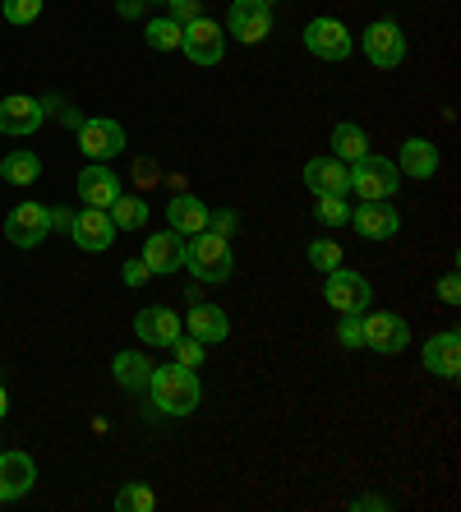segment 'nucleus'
I'll use <instances>...</instances> for the list:
<instances>
[{
  "instance_id": "6ab92c4d",
  "label": "nucleus",
  "mask_w": 461,
  "mask_h": 512,
  "mask_svg": "<svg viewBox=\"0 0 461 512\" xmlns=\"http://www.w3.org/2000/svg\"><path fill=\"white\" fill-rule=\"evenodd\" d=\"M420 360H425V370L438 374V379H457V370H461V337H457V328H443V333L429 337L425 351H420Z\"/></svg>"
},
{
  "instance_id": "dca6fc26",
  "label": "nucleus",
  "mask_w": 461,
  "mask_h": 512,
  "mask_svg": "<svg viewBox=\"0 0 461 512\" xmlns=\"http://www.w3.org/2000/svg\"><path fill=\"white\" fill-rule=\"evenodd\" d=\"M37 485V462L28 453H5L0 448V503H14V499H24L28 489Z\"/></svg>"
},
{
  "instance_id": "c03bdc74",
  "label": "nucleus",
  "mask_w": 461,
  "mask_h": 512,
  "mask_svg": "<svg viewBox=\"0 0 461 512\" xmlns=\"http://www.w3.org/2000/svg\"><path fill=\"white\" fill-rule=\"evenodd\" d=\"M263 5H277V0H263Z\"/></svg>"
},
{
  "instance_id": "c756f323",
  "label": "nucleus",
  "mask_w": 461,
  "mask_h": 512,
  "mask_svg": "<svg viewBox=\"0 0 461 512\" xmlns=\"http://www.w3.org/2000/svg\"><path fill=\"white\" fill-rule=\"evenodd\" d=\"M153 508H157V494L148 485H139V480L116 494V512H153Z\"/></svg>"
},
{
  "instance_id": "c9c22d12",
  "label": "nucleus",
  "mask_w": 461,
  "mask_h": 512,
  "mask_svg": "<svg viewBox=\"0 0 461 512\" xmlns=\"http://www.w3.org/2000/svg\"><path fill=\"white\" fill-rule=\"evenodd\" d=\"M148 5H166V10H171V19H176L180 28L185 24H194V19H199V0H148Z\"/></svg>"
},
{
  "instance_id": "423d86ee",
  "label": "nucleus",
  "mask_w": 461,
  "mask_h": 512,
  "mask_svg": "<svg viewBox=\"0 0 461 512\" xmlns=\"http://www.w3.org/2000/svg\"><path fill=\"white\" fill-rule=\"evenodd\" d=\"M323 300H328L337 314H365L374 291H369V277H360L355 268H332L328 286H323Z\"/></svg>"
},
{
  "instance_id": "f257e3e1",
  "label": "nucleus",
  "mask_w": 461,
  "mask_h": 512,
  "mask_svg": "<svg viewBox=\"0 0 461 512\" xmlns=\"http://www.w3.org/2000/svg\"><path fill=\"white\" fill-rule=\"evenodd\" d=\"M148 397H153V406L162 416H190L203 402V383L190 365H153Z\"/></svg>"
},
{
  "instance_id": "1a4fd4ad",
  "label": "nucleus",
  "mask_w": 461,
  "mask_h": 512,
  "mask_svg": "<svg viewBox=\"0 0 461 512\" xmlns=\"http://www.w3.org/2000/svg\"><path fill=\"white\" fill-rule=\"evenodd\" d=\"M226 33L240 37L245 47L268 42V33H272V5H263V0H231V10H226Z\"/></svg>"
},
{
  "instance_id": "f8f14e48",
  "label": "nucleus",
  "mask_w": 461,
  "mask_h": 512,
  "mask_svg": "<svg viewBox=\"0 0 461 512\" xmlns=\"http://www.w3.org/2000/svg\"><path fill=\"white\" fill-rule=\"evenodd\" d=\"M365 323V346L369 351H379V356H397V351H406V342H411V328H406L402 314L392 310H374Z\"/></svg>"
},
{
  "instance_id": "5701e85b",
  "label": "nucleus",
  "mask_w": 461,
  "mask_h": 512,
  "mask_svg": "<svg viewBox=\"0 0 461 512\" xmlns=\"http://www.w3.org/2000/svg\"><path fill=\"white\" fill-rule=\"evenodd\" d=\"M143 263H148V268H153V277L157 273H176L180 268V236L176 231H153V236L143 240V254H139Z\"/></svg>"
},
{
  "instance_id": "e433bc0d",
  "label": "nucleus",
  "mask_w": 461,
  "mask_h": 512,
  "mask_svg": "<svg viewBox=\"0 0 461 512\" xmlns=\"http://www.w3.org/2000/svg\"><path fill=\"white\" fill-rule=\"evenodd\" d=\"M208 231H213V236H222V240H231L240 231V217L231 213V208H217V213H208Z\"/></svg>"
},
{
  "instance_id": "ea45409f",
  "label": "nucleus",
  "mask_w": 461,
  "mask_h": 512,
  "mask_svg": "<svg viewBox=\"0 0 461 512\" xmlns=\"http://www.w3.org/2000/svg\"><path fill=\"white\" fill-rule=\"evenodd\" d=\"M392 503L388 499H379V494H355L351 499V512H388Z\"/></svg>"
},
{
  "instance_id": "7c9ffc66",
  "label": "nucleus",
  "mask_w": 461,
  "mask_h": 512,
  "mask_svg": "<svg viewBox=\"0 0 461 512\" xmlns=\"http://www.w3.org/2000/svg\"><path fill=\"white\" fill-rule=\"evenodd\" d=\"M171 351H176V365H190V370H203V356H208V346L190 333H180L176 342H171Z\"/></svg>"
},
{
  "instance_id": "79ce46f5",
  "label": "nucleus",
  "mask_w": 461,
  "mask_h": 512,
  "mask_svg": "<svg viewBox=\"0 0 461 512\" xmlns=\"http://www.w3.org/2000/svg\"><path fill=\"white\" fill-rule=\"evenodd\" d=\"M143 5H148V0H120L116 10H120V19H134V14H143Z\"/></svg>"
},
{
  "instance_id": "b1692460",
  "label": "nucleus",
  "mask_w": 461,
  "mask_h": 512,
  "mask_svg": "<svg viewBox=\"0 0 461 512\" xmlns=\"http://www.w3.org/2000/svg\"><path fill=\"white\" fill-rule=\"evenodd\" d=\"M111 379L125 388V393H148V379H153V360L139 356V351H120L111 360Z\"/></svg>"
},
{
  "instance_id": "72a5a7b5",
  "label": "nucleus",
  "mask_w": 461,
  "mask_h": 512,
  "mask_svg": "<svg viewBox=\"0 0 461 512\" xmlns=\"http://www.w3.org/2000/svg\"><path fill=\"white\" fill-rule=\"evenodd\" d=\"M337 342H342L346 351L365 346V323H360V314H342V323H337Z\"/></svg>"
},
{
  "instance_id": "bb28decb",
  "label": "nucleus",
  "mask_w": 461,
  "mask_h": 512,
  "mask_svg": "<svg viewBox=\"0 0 461 512\" xmlns=\"http://www.w3.org/2000/svg\"><path fill=\"white\" fill-rule=\"evenodd\" d=\"M107 213H111V222H116V231H139L143 222H148V203H143L139 194H120Z\"/></svg>"
},
{
  "instance_id": "f03ea898",
  "label": "nucleus",
  "mask_w": 461,
  "mask_h": 512,
  "mask_svg": "<svg viewBox=\"0 0 461 512\" xmlns=\"http://www.w3.org/2000/svg\"><path fill=\"white\" fill-rule=\"evenodd\" d=\"M180 268H190L199 282H226L236 259H231V240L213 236V231H199V236L180 240Z\"/></svg>"
},
{
  "instance_id": "cd10ccee",
  "label": "nucleus",
  "mask_w": 461,
  "mask_h": 512,
  "mask_svg": "<svg viewBox=\"0 0 461 512\" xmlns=\"http://www.w3.org/2000/svg\"><path fill=\"white\" fill-rule=\"evenodd\" d=\"M143 42L153 51H176L180 47V24L171 19V14H162V19H148L143 24Z\"/></svg>"
},
{
  "instance_id": "9b49d317",
  "label": "nucleus",
  "mask_w": 461,
  "mask_h": 512,
  "mask_svg": "<svg viewBox=\"0 0 461 512\" xmlns=\"http://www.w3.org/2000/svg\"><path fill=\"white\" fill-rule=\"evenodd\" d=\"M120 148H125V130H120V120L88 116L79 125V153L88 157V162H111Z\"/></svg>"
},
{
  "instance_id": "39448f33",
  "label": "nucleus",
  "mask_w": 461,
  "mask_h": 512,
  "mask_svg": "<svg viewBox=\"0 0 461 512\" xmlns=\"http://www.w3.org/2000/svg\"><path fill=\"white\" fill-rule=\"evenodd\" d=\"M180 51L194 60V65H222V56H226V37H222V24H213L208 14H199L194 24H185L180 28Z\"/></svg>"
},
{
  "instance_id": "2eb2a0df",
  "label": "nucleus",
  "mask_w": 461,
  "mask_h": 512,
  "mask_svg": "<svg viewBox=\"0 0 461 512\" xmlns=\"http://www.w3.org/2000/svg\"><path fill=\"white\" fill-rule=\"evenodd\" d=\"M74 190H79V199L88 203V208H111V203L120 199V176L111 167H102V162H88V167L79 171V180H74Z\"/></svg>"
},
{
  "instance_id": "a211bd4d",
  "label": "nucleus",
  "mask_w": 461,
  "mask_h": 512,
  "mask_svg": "<svg viewBox=\"0 0 461 512\" xmlns=\"http://www.w3.org/2000/svg\"><path fill=\"white\" fill-rule=\"evenodd\" d=\"M134 333H139L148 346H171L180 333H185V323H180L176 310H166V305H143L139 319H134Z\"/></svg>"
},
{
  "instance_id": "473e14b6",
  "label": "nucleus",
  "mask_w": 461,
  "mask_h": 512,
  "mask_svg": "<svg viewBox=\"0 0 461 512\" xmlns=\"http://www.w3.org/2000/svg\"><path fill=\"white\" fill-rule=\"evenodd\" d=\"M0 10H5V19H10L14 28H28L42 14V0H0Z\"/></svg>"
},
{
  "instance_id": "6e6552de",
  "label": "nucleus",
  "mask_w": 461,
  "mask_h": 512,
  "mask_svg": "<svg viewBox=\"0 0 461 512\" xmlns=\"http://www.w3.org/2000/svg\"><path fill=\"white\" fill-rule=\"evenodd\" d=\"M360 47H365V56H369L374 70H397V65L406 60V33L392 24V19H379V24L365 28Z\"/></svg>"
},
{
  "instance_id": "393cba45",
  "label": "nucleus",
  "mask_w": 461,
  "mask_h": 512,
  "mask_svg": "<svg viewBox=\"0 0 461 512\" xmlns=\"http://www.w3.org/2000/svg\"><path fill=\"white\" fill-rule=\"evenodd\" d=\"M42 176V157L28 153V148H14V153L0 157V180L5 185H33Z\"/></svg>"
},
{
  "instance_id": "c85d7f7f",
  "label": "nucleus",
  "mask_w": 461,
  "mask_h": 512,
  "mask_svg": "<svg viewBox=\"0 0 461 512\" xmlns=\"http://www.w3.org/2000/svg\"><path fill=\"white\" fill-rule=\"evenodd\" d=\"M314 217H319L323 227H346L351 203H346V194H314Z\"/></svg>"
},
{
  "instance_id": "37998d69",
  "label": "nucleus",
  "mask_w": 461,
  "mask_h": 512,
  "mask_svg": "<svg viewBox=\"0 0 461 512\" xmlns=\"http://www.w3.org/2000/svg\"><path fill=\"white\" fill-rule=\"evenodd\" d=\"M10 416V393H5V383H0V420Z\"/></svg>"
},
{
  "instance_id": "a19ab883",
  "label": "nucleus",
  "mask_w": 461,
  "mask_h": 512,
  "mask_svg": "<svg viewBox=\"0 0 461 512\" xmlns=\"http://www.w3.org/2000/svg\"><path fill=\"white\" fill-rule=\"evenodd\" d=\"M70 227H74V208H51V231L70 236Z\"/></svg>"
},
{
  "instance_id": "412c9836",
  "label": "nucleus",
  "mask_w": 461,
  "mask_h": 512,
  "mask_svg": "<svg viewBox=\"0 0 461 512\" xmlns=\"http://www.w3.org/2000/svg\"><path fill=\"white\" fill-rule=\"evenodd\" d=\"M305 185H309V194H351L346 162L342 157H314V162H305Z\"/></svg>"
},
{
  "instance_id": "9d476101",
  "label": "nucleus",
  "mask_w": 461,
  "mask_h": 512,
  "mask_svg": "<svg viewBox=\"0 0 461 512\" xmlns=\"http://www.w3.org/2000/svg\"><path fill=\"white\" fill-rule=\"evenodd\" d=\"M346 227L360 231V240H392L402 227V213L388 199H360V208H351Z\"/></svg>"
},
{
  "instance_id": "ddd939ff",
  "label": "nucleus",
  "mask_w": 461,
  "mask_h": 512,
  "mask_svg": "<svg viewBox=\"0 0 461 512\" xmlns=\"http://www.w3.org/2000/svg\"><path fill=\"white\" fill-rule=\"evenodd\" d=\"M70 240L79 245L83 254H102V250L116 245V222H111L107 208H83V213H74Z\"/></svg>"
},
{
  "instance_id": "4be33fe9",
  "label": "nucleus",
  "mask_w": 461,
  "mask_h": 512,
  "mask_svg": "<svg viewBox=\"0 0 461 512\" xmlns=\"http://www.w3.org/2000/svg\"><path fill=\"white\" fill-rule=\"evenodd\" d=\"M397 171L411 180H434L438 171V148L429 139H406L402 148H397Z\"/></svg>"
},
{
  "instance_id": "aec40b11",
  "label": "nucleus",
  "mask_w": 461,
  "mask_h": 512,
  "mask_svg": "<svg viewBox=\"0 0 461 512\" xmlns=\"http://www.w3.org/2000/svg\"><path fill=\"white\" fill-rule=\"evenodd\" d=\"M166 222H171V231H176L180 240L199 236V231H208V203L194 199V194H171V203H166Z\"/></svg>"
},
{
  "instance_id": "7ed1b4c3",
  "label": "nucleus",
  "mask_w": 461,
  "mask_h": 512,
  "mask_svg": "<svg viewBox=\"0 0 461 512\" xmlns=\"http://www.w3.org/2000/svg\"><path fill=\"white\" fill-rule=\"evenodd\" d=\"M397 176H402L397 162L379 153H365V157H355V162H346L351 194H360V199H392L397 194Z\"/></svg>"
},
{
  "instance_id": "4c0bfd02",
  "label": "nucleus",
  "mask_w": 461,
  "mask_h": 512,
  "mask_svg": "<svg viewBox=\"0 0 461 512\" xmlns=\"http://www.w3.org/2000/svg\"><path fill=\"white\" fill-rule=\"evenodd\" d=\"M438 300H443V305H457V300H461V277L457 273L438 277Z\"/></svg>"
},
{
  "instance_id": "2f4dec72",
  "label": "nucleus",
  "mask_w": 461,
  "mask_h": 512,
  "mask_svg": "<svg viewBox=\"0 0 461 512\" xmlns=\"http://www.w3.org/2000/svg\"><path fill=\"white\" fill-rule=\"evenodd\" d=\"M309 263H314L319 273L342 268V245H337V240H314V245H309Z\"/></svg>"
},
{
  "instance_id": "f3484780",
  "label": "nucleus",
  "mask_w": 461,
  "mask_h": 512,
  "mask_svg": "<svg viewBox=\"0 0 461 512\" xmlns=\"http://www.w3.org/2000/svg\"><path fill=\"white\" fill-rule=\"evenodd\" d=\"M185 333L199 337L203 346H217L231 337V319H226V310H217V305H208V300H190V314H185Z\"/></svg>"
},
{
  "instance_id": "f704fd0d",
  "label": "nucleus",
  "mask_w": 461,
  "mask_h": 512,
  "mask_svg": "<svg viewBox=\"0 0 461 512\" xmlns=\"http://www.w3.org/2000/svg\"><path fill=\"white\" fill-rule=\"evenodd\" d=\"M42 107H47L51 116H56L60 125H65V130H74V134H79V125L88 120V116H79V111H74L70 102H60V97H42Z\"/></svg>"
},
{
  "instance_id": "4468645a",
  "label": "nucleus",
  "mask_w": 461,
  "mask_h": 512,
  "mask_svg": "<svg viewBox=\"0 0 461 512\" xmlns=\"http://www.w3.org/2000/svg\"><path fill=\"white\" fill-rule=\"evenodd\" d=\"M42 120H47L42 97L14 93V97H5V102H0V134H10V139H28L33 130H42Z\"/></svg>"
},
{
  "instance_id": "20e7f679",
  "label": "nucleus",
  "mask_w": 461,
  "mask_h": 512,
  "mask_svg": "<svg viewBox=\"0 0 461 512\" xmlns=\"http://www.w3.org/2000/svg\"><path fill=\"white\" fill-rule=\"evenodd\" d=\"M47 236H51V208L47 203H37V199L14 203L10 217H5V240H10L14 250H37Z\"/></svg>"
},
{
  "instance_id": "58836bf2",
  "label": "nucleus",
  "mask_w": 461,
  "mask_h": 512,
  "mask_svg": "<svg viewBox=\"0 0 461 512\" xmlns=\"http://www.w3.org/2000/svg\"><path fill=\"white\" fill-rule=\"evenodd\" d=\"M120 277H125V286H143V282H148V277H153V268H148V263H143V259H130V263H125V273H120Z\"/></svg>"
},
{
  "instance_id": "0eeeda50",
  "label": "nucleus",
  "mask_w": 461,
  "mask_h": 512,
  "mask_svg": "<svg viewBox=\"0 0 461 512\" xmlns=\"http://www.w3.org/2000/svg\"><path fill=\"white\" fill-rule=\"evenodd\" d=\"M305 51L309 56H319V60H346L355 51V42H351V28L342 24V19H309L305 24Z\"/></svg>"
},
{
  "instance_id": "a878e982",
  "label": "nucleus",
  "mask_w": 461,
  "mask_h": 512,
  "mask_svg": "<svg viewBox=\"0 0 461 512\" xmlns=\"http://www.w3.org/2000/svg\"><path fill=\"white\" fill-rule=\"evenodd\" d=\"M369 153V134L355 125V120H342V125H332V157H342V162H355V157Z\"/></svg>"
}]
</instances>
